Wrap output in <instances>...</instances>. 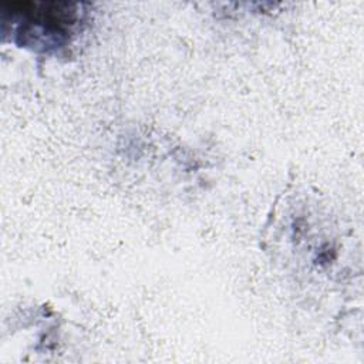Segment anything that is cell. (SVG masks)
I'll return each mask as SVG.
<instances>
[{
  "instance_id": "1",
  "label": "cell",
  "mask_w": 364,
  "mask_h": 364,
  "mask_svg": "<svg viewBox=\"0 0 364 364\" xmlns=\"http://www.w3.org/2000/svg\"><path fill=\"white\" fill-rule=\"evenodd\" d=\"M3 6V13L20 23L17 34L23 36V44L30 46L48 48L68 43L80 20L77 6L68 3L11 1Z\"/></svg>"
}]
</instances>
